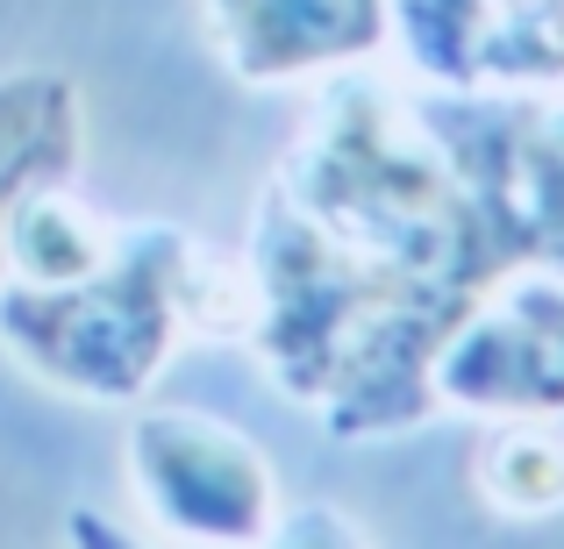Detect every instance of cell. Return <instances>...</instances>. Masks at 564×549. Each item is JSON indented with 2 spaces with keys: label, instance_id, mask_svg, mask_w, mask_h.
<instances>
[{
  "label": "cell",
  "instance_id": "6da1fadb",
  "mask_svg": "<svg viewBox=\"0 0 564 549\" xmlns=\"http://www.w3.org/2000/svg\"><path fill=\"white\" fill-rule=\"evenodd\" d=\"M529 264H564V94L336 72L250 200L243 350L329 436H414L443 336Z\"/></svg>",
  "mask_w": 564,
  "mask_h": 549
},
{
  "label": "cell",
  "instance_id": "7a4b0ae2",
  "mask_svg": "<svg viewBox=\"0 0 564 549\" xmlns=\"http://www.w3.org/2000/svg\"><path fill=\"white\" fill-rule=\"evenodd\" d=\"M243 250H215L186 221H122L115 250L65 286H0V350L79 407H137L180 343H243Z\"/></svg>",
  "mask_w": 564,
  "mask_h": 549
},
{
  "label": "cell",
  "instance_id": "3957f363",
  "mask_svg": "<svg viewBox=\"0 0 564 549\" xmlns=\"http://www.w3.org/2000/svg\"><path fill=\"white\" fill-rule=\"evenodd\" d=\"M122 471L158 536L186 549H258L279 528V471L258 436L207 407H143L122 428Z\"/></svg>",
  "mask_w": 564,
  "mask_h": 549
},
{
  "label": "cell",
  "instance_id": "277c9868",
  "mask_svg": "<svg viewBox=\"0 0 564 549\" xmlns=\"http://www.w3.org/2000/svg\"><path fill=\"white\" fill-rule=\"evenodd\" d=\"M436 407L479 421H564V264L508 272L486 300L465 307L436 350Z\"/></svg>",
  "mask_w": 564,
  "mask_h": 549
},
{
  "label": "cell",
  "instance_id": "5b68a950",
  "mask_svg": "<svg viewBox=\"0 0 564 549\" xmlns=\"http://www.w3.org/2000/svg\"><path fill=\"white\" fill-rule=\"evenodd\" d=\"M221 72L243 86H301L379 65L393 22L386 0H200Z\"/></svg>",
  "mask_w": 564,
  "mask_h": 549
},
{
  "label": "cell",
  "instance_id": "8992f818",
  "mask_svg": "<svg viewBox=\"0 0 564 549\" xmlns=\"http://www.w3.org/2000/svg\"><path fill=\"white\" fill-rule=\"evenodd\" d=\"M86 165V100L57 65L0 72V286H8V229L43 186L79 179Z\"/></svg>",
  "mask_w": 564,
  "mask_h": 549
},
{
  "label": "cell",
  "instance_id": "52a82bcc",
  "mask_svg": "<svg viewBox=\"0 0 564 549\" xmlns=\"http://www.w3.org/2000/svg\"><path fill=\"white\" fill-rule=\"evenodd\" d=\"M471 493L500 521H557L564 514V421L522 414L494 421L471 450Z\"/></svg>",
  "mask_w": 564,
  "mask_h": 549
},
{
  "label": "cell",
  "instance_id": "ba28073f",
  "mask_svg": "<svg viewBox=\"0 0 564 549\" xmlns=\"http://www.w3.org/2000/svg\"><path fill=\"white\" fill-rule=\"evenodd\" d=\"M115 235H122V221L100 215L79 193V179L43 186L8 229V286H65L108 257Z\"/></svg>",
  "mask_w": 564,
  "mask_h": 549
},
{
  "label": "cell",
  "instance_id": "9c48e42d",
  "mask_svg": "<svg viewBox=\"0 0 564 549\" xmlns=\"http://www.w3.org/2000/svg\"><path fill=\"white\" fill-rule=\"evenodd\" d=\"M479 94H564V0H494Z\"/></svg>",
  "mask_w": 564,
  "mask_h": 549
},
{
  "label": "cell",
  "instance_id": "30bf717a",
  "mask_svg": "<svg viewBox=\"0 0 564 549\" xmlns=\"http://www.w3.org/2000/svg\"><path fill=\"white\" fill-rule=\"evenodd\" d=\"M258 549H372V542H365L358 521L336 514V507H293V514H279V528Z\"/></svg>",
  "mask_w": 564,
  "mask_h": 549
},
{
  "label": "cell",
  "instance_id": "8fae6325",
  "mask_svg": "<svg viewBox=\"0 0 564 549\" xmlns=\"http://www.w3.org/2000/svg\"><path fill=\"white\" fill-rule=\"evenodd\" d=\"M65 549H151V542H137L122 521H108L100 507H72L65 514Z\"/></svg>",
  "mask_w": 564,
  "mask_h": 549
}]
</instances>
